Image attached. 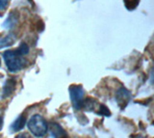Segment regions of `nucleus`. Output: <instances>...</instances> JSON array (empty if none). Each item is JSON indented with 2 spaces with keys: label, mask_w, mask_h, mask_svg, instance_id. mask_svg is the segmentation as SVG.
Instances as JSON below:
<instances>
[{
  "label": "nucleus",
  "mask_w": 154,
  "mask_h": 138,
  "mask_svg": "<svg viewBox=\"0 0 154 138\" xmlns=\"http://www.w3.org/2000/svg\"><path fill=\"white\" fill-rule=\"evenodd\" d=\"M2 56L10 73H17L27 65V60L24 59V56L17 49L4 51Z\"/></svg>",
  "instance_id": "obj_1"
},
{
  "label": "nucleus",
  "mask_w": 154,
  "mask_h": 138,
  "mask_svg": "<svg viewBox=\"0 0 154 138\" xmlns=\"http://www.w3.org/2000/svg\"><path fill=\"white\" fill-rule=\"evenodd\" d=\"M27 127L29 131L36 137H43L48 130V124L46 120L40 114H35L29 119Z\"/></svg>",
  "instance_id": "obj_2"
},
{
  "label": "nucleus",
  "mask_w": 154,
  "mask_h": 138,
  "mask_svg": "<svg viewBox=\"0 0 154 138\" xmlns=\"http://www.w3.org/2000/svg\"><path fill=\"white\" fill-rule=\"evenodd\" d=\"M69 98L71 101L72 107L75 110H80L83 107L84 103V97H85V90L82 85L72 84L69 88Z\"/></svg>",
  "instance_id": "obj_3"
},
{
  "label": "nucleus",
  "mask_w": 154,
  "mask_h": 138,
  "mask_svg": "<svg viewBox=\"0 0 154 138\" xmlns=\"http://www.w3.org/2000/svg\"><path fill=\"white\" fill-rule=\"evenodd\" d=\"M130 99H131V94L126 88L120 87L116 93V101H117L119 106L122 109L127 105Z\"/></svg>",
  "instance_id": "obj_4"
},
{
  "label": "nucleus",
  "mask_w": 154,
  "mask_h": 138,
  "mask_svg": "<svg viewBox=\"0 0 154 138\" xmlns=\"http://www.w3.org/2000/svg\"><path fill=\"white\" fill-rule=\"evenodd\" d=\"M18 20H19V15L17 11H12L9 13L7 18L3 22L2 27H4L5 29H12L18 22Z\"/></svg>",
  "instance_id": "obj_5"
},
{
  "label": "nucleus",
  "mask_w": 154,
  "mask_h": 138,
  "mask_svg": "<svg viewBox=\"0 0 154 138\" xmlns=\"http://www.w3.org/2000/svg\"><path fill=\"white\" fill-rule=\"evenodd\" d=\"M50 133H51V136L53 138H69L66 131L57 123L51 124Z\"/></svg>",
  "instance_id": "obj_6"
},
{
  "label": "nucleus",
  "mask_w": 154,
  "mask_h": 138,
  "mask_svg": "<svg viewBox=\"0 0 154 138\" xmlns=\"http://www.w3.org/2000/svg\"><path fill=\"white\" fill-rule=\"evenodd\" d=\"M25 125H26V118L25 116L20 115L12 123V125L10 126V130H11V132L20 131L24 128Z\"/></svg>",
  "instance_id": "obj_7"
},
{
  "label": "nucleus",
  "mask_w": 154,
  "mask_h": 138,
  "mask_svg": "<svg viewBox=\"0 0 154 138\" xmlns=\"http://www.w3.org/2000/svg\"><path fill=\"white\" fill-rule=\"evenodd\" d=\"M16 84L17 81L14 78H9L6 80V82H5L3 86V93H2L3 98H8L11 96L14 93V89H16Z\"/></svg>",
  "instance_id": "obj_8"
},
{
  "label": "nucleus",
  "mask_w": 154,
  "mask_h": 138,
  "mask_svg": "<svg viewBox=\"0 0 154 138\" xmlns=\"http://www.w3.org/2000/svg\"><path fill=\"white\" fill-rule=\"evenodd\" d=\"M16 42V36L13 34H9L5 37H0V49L11 46Z\"/></svg>",
  "instance_id": "obj_9"
},
{
  "label": "nucleus",
  "mask_w": 154,
  "mask_h": 138,
  "mask_svg": "<svg viewBox=\"0 0 154 138\" xmlns=\"http://www.w3.org/2000/svg\"><path fill=\"white\" fill-rule=\"evenodd\" d=\"M98 110L96 111V114L101 116H105V117H110L111 116V112L108 109V107H106L104 104H98Z\"/></svg>",
  "instance_id": "obj_10"
},
{
  "label": "nucleus",
  "mask_w": 154,
  "mask_h": 138,
  "mask_svg": "<svg viewBox=\"0 0 154 138\" xmlns=\"http://www.w3.org/2000/svg\"><path fill=\"white\" fill-rule=\"evenodd\" d=\"M10 0H0V11L3 12L7 9Z\"/></svg>",
  "instance_id": "obj_11"
},
{
  "label": "nucleus",
  "mask_w": 154,
  "mask_h": 138,
  "mask_svg": "<svg viewBox=\"0 0 154 138\" xmlns=\"http://www.w3.org/2000/svg\"><path fill=\"white\" fill-rule=\"evenodd\" d=\"M14 138H31L30 136H29L28 133H25V132H21L19 133V134H17Z\"/></svg>",
  "instance_id": "obj_12"
},
{
  "label": "nucleus",
  "mask_w": 154,
  "mask_h": 138,
  "mask_svg": "<svg viewBox=\"0 0 154 138\" xmlns=\"http://www.w3.org/2000/svg\"><path fill=\"white\" fill-rule=\"evenodd\" d=\"M3 123H4V122H3V117H2L1 115H0V131H1V130H2V128H3V125H4Z\"/></svg>",
  "instance_id": "obj_13"
},
{
  "label": "nucleus",
  "mask_w": 154,
  "mask_h": 138,
  "mask_svg": "<svg viewBox=\"0 0 154 138\" xmlns=\"http://www.w3.org/2000/svg\"><path fill=\"white\" fill-rule=\"evenodd\" d=\"M0 66H1V60H0Z\"/></svg>",
  "instance_id": "obj_14"
}]
</instances>
